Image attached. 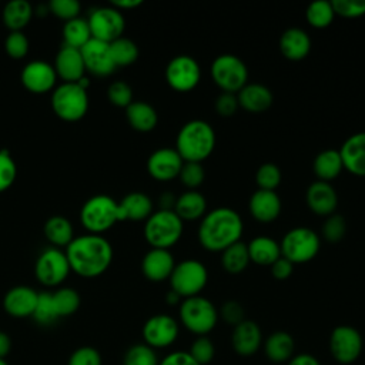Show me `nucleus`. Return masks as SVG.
<instances>
[{
	"label": "nucleus",
	"instance_id": "f257e3e1",
	"mask_svg": "<svg viewBox=\"0 0 365 365\" xmlns=\"http://www.w3.org/2000/svg\"><path fill=\"white\" fill-rule=\"evenodd\" d=\"M64 252L70 269L84 278L104 274L113 261L111 244L98 234H84L73 238Z\"/></svg>",
	"mask_w": 365,
	"mask_h": 365
},
{
	"label": "nucleus",
	"instance_id": "f03ea898",
	"mask_svg": "<svg viewBox=\"0 0 365 365\" xmlns=\"http://www.w3.org/2000/svg\"><path fill=\"white\" fill-rule=\"evenodd\" d=\"M242 230V218L235 210L230 207H218L201 218L198 241L207 251L221 252L240 241Z\"/></svg>",
	"mask_w": 365,
	"mask_h": 365
},
{
	"label": "nucleus",
	"instance_id": "7ed1b4c3",
	"mask_svg": "<svg viewBox=\"0 0 365 365\" xmlns=\"http://www.w3.org/2000/svg\"><path fill=\"white\" fill-rule=\"evenodd\" d=\"M215 147V131L204 120H190L178 131L175 151L182 161L201 163L211 155Z\"/></svg>",
	"mask_w": 365,
	"mask_h": 365
},
{
	"label": "nucleus",
	"instance_id": "20e7f679",
	"mask_svg": "<svg viewBox=\"0 0 365 365\" xmlns=\"http://www.w3.org/2000/svg\"><path fill=\"white\" fill-rule=\"evenodd\" d=\"M180 322L185 329L197 336L208 335L218 322V309L205 297L195 295L184 298L178 308Z\"/></svg>",
	"mask_w": 365,
	"mask_h": 365
},
{
	"label": "nucleus",
	"instance_id": "39448f33",
	"mask_svg": "<svg viewBox=\"0 0 365 365\" xmlns=\"http://www.w3.org/2000/svg\"><path fill=\"white\" fill-rule=\"evenodd\" d=\"M182 230L184 221L174 210H158L145 220L144 238L151 248L168 250L180 241Z\"/></svg>",
	"mask_w": 365,
	"mask_h": 365
},
{
	"label": "nucleus",
	"instance_id": "423d86ee",
	"mask_svg": "<svg viewBox=\"0 0 365 365\" xmlns=\"http://www.w3.org/2000/svg\"><path fill=\"white\" fill-rule=\"evenodd\" d=\"M80 220L88 234L101 235V232L121 221L118 202L104 194L94 195L81 207Z\"/></svg>",
	"mask_w": 365,
	"mask_h": 365
},
{
	"label": "nucleus",
	"instance_id": "0eeeda50",
	"mask_svg": "<svg viewBox=\"0 0 365 365\" xmlns=\"http://www.w3.org/2000/svg\"><path fill=\"white\" fill-rule=\"evenodd\" d=\"M51 107L64 121H78L88 110V94L78 83H63L53 90Z\"/></svg>",
	"mask_w": 365,
	"mask_h": 365
},
{
	"label": "nucleus",
	"instance_id": "6e6552de",
	"mask_svg": "<svg viewBox=\"0 0 365 365\" xmlns=\"http://www.w3.org/2000/svg\"><path fill=\"white\" fill-rule=\"evenodd\" d=\"M170 285L182 299L200 295L208 282V271L198 259H184L175 264L171 275Z\"/></svg>",
	"mask_w": 365,
	"mask_h": 365
},
{
	"label": "nucleus",
	"instance_id": "1a4fd4ad",
	"mask_svg": "<svg viewBox=\"0 0 365 365\" xmlns=\"http://www.w3.org/2000/svg\"><path fill=\"white\" fill-rule=\"evenodd\" d=\"M279 248L281 255L292 264H302L317 257L321 248V240L314 230L308 227H295L282 237Z\"/></svg>",
	"mask_w": 365,
	"mask_h": 365
},
{
	"label": "nucleus",
	"instance_id": "9d476101",
	"mask_svg": "<svg viewBox=\"0 0 365 365\" xmlns=\"http://www.w3.org/2000/svg\"><path fill=\"white\" fill-rule=\"evenodd\" d=\"M211 77L224 93L237 94L248 83V68L238 56L224 53L211 63Z\"/></svg>",
	"mask_w": 365,
	"mask_h": 365
},
{
	"label": "nucleus",
	"instance_id": "9b49d317",
	"mask_svg": "<svg viewBox=\"0 0 365 365\" xmlns=\"http://www.w3.org/2000/svg\"><path fill=\"white\" fill-rule=\"evenodd\" d=\"M364 349L361 332L351 325H338L329 335V352L341 365H349L359 359Z\"/></svg>",
	"mask_w": 365,
	"mask_h": 365
},
{
	"label": "nucleus",
	"instance_id": "f8f14e48",
	"mask_svg": "<svg viewBox=\"0 0 365 365\" xmlns=\"http://www.w3.org/2000/svg\"><path fill=\"white\" fill-rule=\"evenodd\" d=\"M201 78V68L198 61L188 54H178L173 57L165 67V80L168 86L180 93L194 90Z\"/></svg>",
	"mask_w": 365,
	"mask_h": 365
},
{
	"label": "nucleus",
	"instance_id": "ddd939ff",
	"mask_svg": "<svg viewBox=\"0 0 365 365\" xmlns=\"http://www.w3.org/2000/svg\"><path fill=\"white\" fill-rule=\"evenodd\" d=\"M70 264L66 252L56 247L44 250L34 265V274L38 282L47 287L60 285L70 274Z\"/></svg>",
	"mask_w": 365,
	"mask_h": 365
},
{
	"label": "nucleus",
	"instance_id": "4468645a",
	"mask_svg": "<svg viewBox=\"0 0 365 365\" xmlns=\"http://www.w3.org/2000/svg\"><path fill=\"white\" fill-rule=\"evenodd\" d=\"M87 21L90 26L91 37L106 43H111L123 37V31L125 29L123 13L113 6L96 9Z\"/></svg>",
	"mask_w": 365,
	"mask_h": 365
},
{
	"label": "nucleus",
	"instance_id": "2eb2a0df",
	"mask_svg": "<svg viewBox=\"0 0 365 365\" xmlns=\"http://www.w3.org/2000/svg\"><path fill=\"white\" fill-rule=\"evenodd\" d=\"M180 334V327L175 318L167 314H157L150 317L143 325L144 344L157 348H167L173 345Z\"/></svg>",
	"mask_w": 365,
	"mask_h": 365
},
{
	"label": "nucleus",
	"instance_id": "dca6fc26",
	"mask_svg": "<svg viewBox=\"0 0 365 365\" xmlns=\"http://www.w3.org/2000/svg\"><path fill=\"white\" fill-rule=\"evenodd\" d=\"M80 51H81L86 71H90L94 76L106 77V76H110L117 68L111 57L110 43L91 38L80 48Z\"/></svg>",
	"mask_w": 365,
	"mask_h": 365
},
{
	"label": "nucleus",
	"instance_id": "f3484780",
	"mask_svg": "<svg viewBox=\"0 0 365 365\" xmlns=\"http://www.w3.org/2000/svg\"><path fill=\"white\" fill-rule=\"evenodd\" d=\"M184 161L175 148H158L147 160L148 174L158 181H170L178 177Z\"/></svg>",
	"mask_w": 365,
	"mask_h": 365
},
{
	"label": "nucleus",
	"instance_id": "a211bd4d",
	"mask_svg": "<svg viewBox=\"0 0 365 365\" xmlns=\"http://www.w3.org/2000/svg\"><path fill=\"white\" fill-rule=\"evenodd\" d=\"M57 80L56 70L51 64L34 60L24 66L21 71V83L23 86L34 94H43L50 90H54Z\"/></svg>",
	"mask_w": 365,
	"mask_h": 365
},
{
	"label": "nucleus",
	"instance_id": "6ab92c4d",
	"mask_svg": "<svg viewBox=\"0 0 365 365\" xmlns=\"http://www.w3.org/2000/svg\"><path fill=\"white\" fill-rule=\"evenodd\" d=\"M264 338L259 325L251 319H244L232 328L231 346L240 356H251L259 351Z\"/></svg>",
	"mask_w": 365,
	"mask_h": 365
},
{
	"label": "nucleus",
	"instance_id": "aec40b11",
	"mask_svg": "<svg viewBox=\"0 0 365 365\" xmlns=\"http://www.w3.org/2000/svg\"><path fill=\"white\" fill-rule=\"evenodd\" d=\"M308 208L317 215L328 217L335 212L338 205V194L327 181H314L309 184L305 194Z\"/></svg>",
	"mask_w": 365,
	"mask_h": 365
},
{
	"label": "nucleus",
	"instance_id": "412c9836",
	"mask_svg": "<svg viewBox=\"0 0 365 365\" xmlns=\"http://www.w3.org/2000/svg\"><path fill=\"white\" fill-rule=\"evenodd\" d=\"M54 70L63 83H77L84 77L86 67L78 48L63 46L54 58Z\"/></svg>",
	"mask_w": 365,
	"mask_h": 365
},
{
	"label": "nucleus",
	"instance_id": "4be33fe9",
	"mask_svg": "<svg viewBox=\"0 0 365 365\" xmlns=\"http://www.w3.org/2000/svg\"><path fill=\"white\" fill-rule=\"evenodd\" d=\"M344 170L356 177H365V131L349 135L338 150Z\"/></svg>",
	"mask_w": 365,
	"mask_h": 365
},
{
	"label": "nucleus",
	"instance_id": "5701e85b",
	"mask_svg": "<svg viewBox=\"0 0 365 365\" xmlns=\"http://www.w3.org/2000/svg\"><path fill=\"white\" fill-rule=\"evenodd\" d=\"M281 208L282 202L275 191L257 190L255 192H252L248 202L251 217L259 222L275 221L281 214Z\"/></svg>",
	"mask_w": 365,
	"mask_h": 365
},
{
	"label": "nucleus",
	"instance_id": "b1692460",
	"mask_svg": "<svg viewBox=\"0 0 365 365\" xmlns=\"http://www.w3.org/2000/svg\"><path fill=\"white\" fill-rule=\"evenodd\" d=\"M38 292L26 285H17L7 291L3 299L6 312L14 318L31 317L37 304Z\"/></svg>",
	"mask_w": 365,
	"mask_h": 365
},
{
	"label": "nucleus",
	"instance_id": "393cba45",
	"mask_svg": "<svg viewBox=\"0 0 365 365\" xmlns=\"http://www.w3.org/2000/svg\"><path fill=\"white\" fill-rule=\"evenodd\" d=\"M174 267L175 261L168 250L151 248L141 261V271L144 277L154 282L168 279Z\"/></svg>",
	"mask_w": 365,
	"mask_h": 365
},
{
	"label": "nucleus",
	"instance_id": "a878e982",
	"mask_svg": "<svg viewBox=\"0 0 365 365\" xmlns=\"http://www.w3.org/2000/svg\"><path fill=\"white\" fill-rule=\"evenodd\" d=\"M279 51L291 61L304 60L311 51V38L299 27L287 29L279 37Z\"/></svg>",
	"mask_w": 365,
	"mask_h": 365
},
{
	"label": "nucleus",
	"instance_id": "bb28decb",
	"mask_svg": "<svg viewBox=\"0 0 365 365\" xmlns=\"http://www.w3.org/2000/svg\"><path fill=\"white\" fill-rule=\"evenodd\" d=\"M237 100L241 108L250 113H262L272 106L271 90L261 83H247L238 93Z\"/></svg>",
	"mask_w": 365,
	"mask_h": 365
},
{
	"label": "nucleus",
	"instance_id": "cd10ccee",
	"mask_svg": "<svg viewBox=\"0 0 365 365\" xmlns=\"http://www.w3.org/2000/svg\"><path fill=\"white\" fill-rule=\"evenodd\" d=\"M262 349L268 361L274 364H287L295 355V341L289 332L275 331L264 339Z\"/></svg>",
	"mask_w": 365,
	"mask_h": 365
},
{
	"label": "nucleus",
	"instance_id": "c85d7f7f",
	"mask_svg": "<svg viewBox=\"0 0 365 365\" xmlns=\"http://www.w3.org/2000/svg\"><path fill=\"white\" fill-rule=\"evenodd\" d=\"M121 221H145L153 214V202L144 192L134 191L127 194L120 202Z\"/></svg>",
	"mask_w": 365,
	"mask_h": 365
},
{
	"label": "nucleus",
	"instance_id": "c756f323",
	"mask_svg": "<svg viewBox=\"0 0 365 365\" xmlns=\"http://www.w3.org/2000/svg\"><path fill=\"white\" fill-rule=\"evenodd\" d=\"M207 200L197 190H187L175 200L174 212L182 221H195L205 215Z\"/></svg>",
	"mask_w": 365,
	"mask_h": 365
},
{
	"label": "nucleus",
	"instance_id": "7c9ffc66",
	"mask_svg": "<svg viewBox=\"0 0 365 365\" xmlns=\"http://www.w3.org/2000/svg\"><path fill=\"white\" fill-rule=\"evenodd\" d=\"M247 248L250 254V261L261 267H271V264L281 257L279 244L268 235L254 237L247 244Z\"/></svg>",
	"mask_w": 365,
	"mask_h": 365
},
{
	"label": "nucleus",
	"instance_id": "2f4dec72",
	"mask_svg": "<svg viewBox=\"0 0 365 365\" xmlns=\"http://www.w3.org/2000/svg\"><path fill=\"white\" fill-rule=\"evenodd\" d=\"M125 117L128 124L141 133L154 130L158 123V114L155 108L145 101H133L125 108Z\"/></svg>",
	"mask_w": 365,
	"mask_h": 365
},
{
	"label": "nucleus",
	"instance_id": "473e14b6",
	"mask_svg": "<svg viewBox=\"0 0 365 365\" xmlns=\"http://www.w3.org/2000/svg\"><path fill=\"white\" fill-rule=\"evenodd\" d=\"M312 168L319 181L329 182L331 180L336 178L344 170V164H342L339 151L334 150V148L322 150L314 158Z\"/></svg>",
	"mask_w": 365,
	"mask_h": 365
},
{
	"label": "nucleus",
	"instance_id": "72a5a7b5",
	"mask_svg": "<svg viewBox=\"0 0 365 365\" xmlns=\"http://www.w3.org/2000/svg\"><path fill=\"white\" fill-rule=\"evenodd\" d=\"M33 17V7L26 0H11L3 9V21L10 31H21Z\"/></svg>",
	"mask_w": 365,
	"mask_h": 365
},
{
	"label": "nucleus",
	"instance_id": "f704fd0d",
	"mask_svg": "<svg viewBox=\"0 0 365 365\" xmlns=\"http://www.w3.org/2000/svg\"><path fill=\"white\" fill-rule=\"evenodd\" d=\"M44 235L50 244L57 247H67L73 241V225L63 215H53L44 224Z\"/></svg>",
	"mask_w": 365,
	"mask_h": 365
},
{
	"label": "nucleus",
	"instance_id": "c9c22d12",
	"mask_svg": "<svg viewBox=\"0 0 365 365\" xmlns=\"http://www.w3.org/2000/svg\"><path fill=\"white\" fill-rule=\"evenodd\" d=\"M247 244L238 241L221 251V265L228 274H241L250 264Z\"/></svg>",
	"mask_w": 365,
	"mask_h": 365
},
{
	"label": "nucleus",
	"instance_id": "e433bc0d",
	"mask_svg": "<svg viewBox=\"0 0 365 365\" xmlns=\"http://www.w3.org/2000/svg\"><path fill=\"white\" fill-rule=\"evenodd\" d=\"M63 38L64 46L80 50L88 40L93 38L88 21L81 17H76L73 20L66 21L63 27Z\"/></svg>",
	"mask_w": 365,
	"mask_h": 365
},
{
	"label": "nucleus",
	"instance_id": "4c0bfd02",
	"mask_svg": "<svg viewBox=\"0 0 365 365\" xmlns=\"http://www.w3.org/2000/svg\"><path fill=\"white\" fill-rule=\"evenodd\" d=\"M335 17V11L331 1L317 0L308 4L305 10V19L309 26L315 29H325L328 27Z\"/></svg>",
	"mask_w": 365,
	"mask_h": 365
},
{
	"label": "nucleus",
	"instance_id": "58836bf2",
	"mask_svg": "<svg viewBox=\"0 0 365 365\" xmlns=\"http://www.w3.org/2000/svg\"><path fill=\"white\" fill-rule=\"evenodd\" d=\"M110 50H111V57L114 60L115 67L130 66L138 58L137 44L127 37H120V38L111 41Z\"/></svg>",
	"mask_w": 365,
	"mask_h": 365
},
{
	"label": "nucleus",
	"instance_id": "ea45409f",
	"mask_svg": "<svg viewBox=\"0 0 365 365\" xmlns=\"http://www.w3.org/2000/svg\"><path fill=\"white\" fill-rule=\"evenodd\" d=\"M51 295L58 318L74 314L80 307V295L73 288H60Z\"/></svg>",
	"mask_w": 365,
	"mask_h": 365
},
{
	"label": "nucleus",
	"instance_id": "a19ab883",
	"mask_svg": "<svg viewBox=\"0 0 365 365\" xmlns=\"http://www.w3.org/2000/svg\"><path fill=\"white\" fill-rule=\"evenodd\" d=\"M158 362L155 349L144 342L130 346L123 358V365H158Z\"/></svg>",
	"mask_w": 365,
	"mask_h": 365
},
{
	"label": "nucleus",
	"instance_id": "79ce46f5",
	"mask_svg": "<svg viewBox=\"0 0 365 365\" xmlns=\"http://www.w3.org/2000/svg\"><path fill=\"white\" fill-rule=\"evenodd\" d=\"M281 170L274 163L261 164L255 173V182L258 185V190L275 191L277 187L281 184Z\"/></svg>",
	"mask_w": 365,
	"mask_h": 365
},
{
	"label": "nucleus",
	"instance_id": "37998d69",
	"mask_svg": "<svg viewBox=\"0 0 365 365\" xmlns=\"http://www.w3.org/2000/svg\"><path fill=\"white\" fill-rule=\"evenodd\" d=\"M36 322L41 325H50L56 319H58V315L56 312V307L53 302V295L50 292H40L37 298V304L34 308V312L31 315Z\"/></svg>",
	"mask_w": 365,
	"mask_h": 365
},
{
	"label": "nucleus",
	"instance_id": "c03bdc74",
	"mask_svg": "<svg viewBox=\"0 0 365 365\" xmlns=\"http://www.w3.org/2000/svg\"><path fill=\"white\" fill-rule=\"evenodd\" d=\"M322 237L327 242L336 244L344 240L346 234V221L341 214H331L325 218L322 228H321Z\"/></svg>",
	"mask_w": 365,
	"mask_h": 365
},
{
	"label": "nucleus",
	"instance_id": "a18cd8bd",
	"mask_svg": "<svg viewBox=\"0 0 365 365\" xmlns=\"http://www.w3.org/2000/svg\"><path fill=\"white\" fill-rule=\"evenodd\" d=\"M188 354L200 365H208L214 359V356H215V345L208 338V335L197 336L192 341V344H191V346L188 349Z\"/></svg>",
	"mask_w": 365,
	"mask_h": 365
},
{
	"label": "nucleus",
	"instance_id": "49530a36",
	"mask_svg": "<svg viewBox=\"0 0 365 365\" xmlns=\"http://www.w3.org/2000/svg\"><path fill=\"white\" fill-rule=\"evenodd\" d=\"M178 177L184 187H187L188 190H197L204 182L205 171L201 163L184 161Z\"/></svg>",
	"mask_w": 365,
	"mask_h": 365
},
{
	"label": "nucleus",
	"instance_id": "de8ad7c7",
	"mask_svg": "<svg viewBox=\"0 0 365 365\" xmlns=\"http://www.w3.org/2000/svg\"><path fill=\"white\" fill-rule=\"evenodd\" d=\"M4 48L9 57L20 60L29 53V40L23 31H10V34L6 37Z\"/></svg>",
	"mask_w": 365,
	"mask_h": 365
},
{
	"label": "nucleus",
	"instance_id": "09e8293b",
	"mask_svg": "<svg viewBox=\"0 0 365 365\" xmlns=\"http://www.w3.org/2000/svg\"><path fill=\"white\" fill-rule=\"evenodd\" d=\"M108 100L113 106L127 108L133 103V90L124 81H114L107 90Z\"/></svg>",
	"mask_w": 365,
	"mask_h": 365
},
{
	"label": "nucleus",
	"instance_id": "8fccbe9b",
	"mask_svg": "<svg viewBox=\"0 0 365 365\" xmlns=\"http://www.w3.org/2000/svg\"><path fill=\"white\" fill-rule=\"evenodd\" d=\"M17 167L9 151H0V192L10 188L16 180Z\"/></svg>",
	"mask_w": 365,
	"mask_h": 365
},
{
	"label": "nucleus",
	"instance_id": "3c124183",
	"mask_svg": "<svg viewBox=\"0 0 365 365\" xmlns=\"http://www.w3.org/2000/svg\"><path fill=\"white\" fill-rule=\"evenodd\" d=\"M335 16L356 19L365 14V0H332Z\"/></svg>",
	"mask_w": 365,
	"mask_h": 365
},
{
	"label": "nucleus",
	"instance_id": "603ef678",
	"mask_svg": "<svg viewBox=\"0 0 365 365\" xmlns=\"http://www.w3.org/2000/svg\"><path fill=\"white\" fill-rule=\"evenodd\" d=\"M80 3L77 0H51L48 3V10L61 20H73L78 17L80 13Z\"/></svg>",
	"mask_w": 365,
	"mask_h": 365
},
{
	"label": "nucleus",
	"instance_id": "864d4df0",
	"mask_svg": "<svg viewBox=\"0 0 365 365\" xmlns=\"http://www.w3.org/2000/svg\"><path fill=\"white\" fill-rule=\"evenodd\" d=\"M218 317H221L225 324H228L234 328L235 325H238L240 322H242L245 319V311H244V307L238 301L228 299L221 305V308L218 311Z\"/></svg>",
	"mask_w": 365,
	"mask_h": 365
},
{
	"label": "nucleus",
	"instance_id": "5fc2aeb1",
	"mask_svg": "<svg viewBox=\"0 0 365 365\" xmlns=\"http://www.w3.org/2000/svg\"><path fill=\"white\" fill-rule=\"evenodd\" d=\"M67 365H101V355L93 346H80L71 354Z\"/></svg>",
	"mask_w": 365,
	"mask_h": 365
},
{
	"label": "nucleus",
	"instance_id": "6e6d98bb",
	"mask_svg": "<svg viewBox=\"0 0 365 365\" xmlns=\"http://www.w3.org/2000/svg\"><path fill=\"white\" fill-rule=\"evenodd\" d=\"M240 108L237 94L232 93H221L215 100V111L221 117H231Z\"/></svg>",
	"mask_w": 365,
	"mask_h": 365
},
{
	"label": "nucleus",
	"instance_id": "4d7b16f0",
	"mask_svg": "<svg viewBox=\"0 0 365 365\" xmlns=\"http://www.w3.org/2000/svg\"><path fill=\"white\" fill-rule=\"evenodd\" d=\"M158 365H200L188 354V351H173L160 359Z\"/></svg>",
	"mask_w": 365,
	"mask_h": 365
},
{
	"label": "nucleus",
	"instance_id": "13d9d810",
	"mask_svg": "<svg viewBox=\"0 0 365 365\" xmlns=\"http://www.w3.org/2000/svg\"><path fill=\"white\" fill-rule=\"evenodd\" d=\"M292 271H294V264L282 255L275 262L271 264V274L275 279H279V281L287 279L291 277Z\"/></svg>",
	"mask_w": 365,
	"mask_h": 365
},
{
	"label": "nucleus",
	"instance_id": "bf43d9fd",
	"mask_svg": "<svg viewBox=\"0 0 365 365\" xmlns=\"http://www.w3.org/2000/svg\"><path fill=\"white\" fill-rule=\"evenodd\" d=\"M287 365H321V362L318 361L317 356L311 355V354H297L294 355Z\"/></svg>",
	"mask_w": 365,
	"mask_h": 365
},
{
	"label": "nucleus",
	"instance_id": "052dcab7",
	"mask_svg": "<svg viewBox=\"0 0 365 365\" xmlns=\"http://www.w3.org/2000/svg\"><path fill=\"white\" fill-rule=\"evenodd\" d=\"M140 4H143V0H113L111 3V6L120 11L138 7Z\"/></svg>",
	"mask_w": 365,
	"mask_h": 365
},
{
	"label": "nucleus",
	"instance_id": "680f3d73",
	"mask_svg": "<svg viewBox=\"0 0 365 365\" xmlns=\"http://www.w3.org/2000/svg\"><path fill=\"white\" fill-rule=\"evenodd\" d=\"M175 200H177V197H174L173 192H170V191L163 192L160 197V207H161L160 210H174Z\"/></svg>",
	"mask_w": 365,
	"mask_h": 365
},
{
	"label": "nucleus",
	"instance_id": "e2e57ef3",
	"mask_svg": "<svg viewBox=\"0 0 365 365\" xmlns=\"http://www.w3.org/2000/svg\"><path fill=\"white\" fill-rule=\"evenodd\" d=\"M10 349H11L10 336L6 332L0 331V359H4V356L10 352Z\"/></svg>",
	"mask_w": 365,
	"mask_h": 365
},
{
	"label": "nucleus",
	"instance_id": "0e129e2a",
	"mask_svg": "<svg viewBox=\"0 0 365 365\" xmlns=\"http://www.w3.org/2000/svg\"><path fill=\"white\" fill-rule=\"evenodd\" d=\"M180 299H181V297H180L177 292H174L173 289H170V291H168V294H167V297H165V301H167L170 305H175V304H178V302H180Z\"/></svg>",
	"mask_w": 365,
	"mask_h": 365
},
{
	"label": "nucleus",
	"instance_id": "69168bd1",
	"mask_svg": "<svg viewBox=\"0 0 365 365\" xmlns=\"http://www.w3.org/2000/svg\"><path fill=\"white\" fill-rule=\"evenodd\" d=\"M0 365H9V364L4 359H0Z\"/></svg>",
	"mask_w": 365,
	"mask_h": 365
}]
</instances>
